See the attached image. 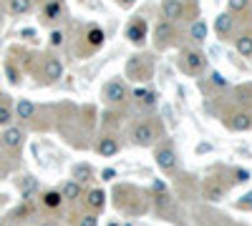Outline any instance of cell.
<instances>
[{
    "instance_id": "cell-1",
    "label": "cell",
    "mask_w": 252,
    "mask_h": 226,
    "mask_svg": "<svg viewBox=\"0 0 252 226\" xmlns=\"http://www.w3.org/2000/svg\"><path fill=\"white\" fill-rule=\"evenodd\" d=\"M161 133H164V128H161V123L154 118H141V121H136L134 126H131V131H129V138H131V143L134 146H139V149H149V146H154V143L161 138Z\"/></svg>"
},
{
    "instance_id": "cell-2",
    "label": "cell",
    "mask_w": 252,
    "mask_h": 226,
    "mask_svg": "<svg viewBox=\"0 0 252 226\" xmlns=\"http://www.w3.org/2000/svg\"><path fill=\"white\" fill-rule=\"evenodd\" d=\"M154 73V60L144 53H136L126 60V78L136 80V83H146Z\"/></svg>"
},
{
    "instance_id": "cell-3",
    "label": "cell",
    "mask_w": 252,
    "mask_h": 226,
    "mask_svg": "<svg viewBox=\"0 0 252 226\" xmlns=\"http://www.w3.org/2000/svg\"><path fill=\"white\" fill-rule=\"evenodd\" d=\"M179 68L187 75H199V73L207 71V55L202 50H197V48H187V50H182Z\"/></svg>"
},
{
    "instance_id": "cell-4",
    "label": "cell",
    "mask_w": 252,
    "mask_h": 226,
    "mask_svg": "<svg viewBox=\"0 0 252 226\" xmlns=\"http://www.w3.org/2000/svg\"><path fill=\"white\" fill-rule=\"evenodd\" d=\"M124 35H126V40H129L131 46H136V48H141L146 40H149V23L141 18V15H134L129 23H126V30H124Z\"/></svg>"
},
{
    "instance_id": "cell-5",
    "label": "cell",
    "mask_w": 252,
    "mask_h": 226,
    "mask_svg": "<svg viewBox=\"0 0 252 226\" xmlns=\"http://www.w3.org/2000/svg\"><path fill=\"white\" fill-rule=\"evenodd\" d=\"M154 48L157 50H166L169 46H174V40H177V25L169 23V20H159V23L154 25Z\"/></svg>"
},
{
    "instance_id": "cell-6",
    "label": "cell",
    "mask_w": 252,
    "mask_h": 226,
    "mask_svg": "<svg viewBox=\"0 0 252 226\" xmlns=\"http://www.w3.org/2000/svg\"><path fill=\"white\" fill-rule=\"evenodd\" d=\"M103 100H106L109 106H121V103H126V100H129V88H126L124 80H119V78L109 80V83L103 86Z\"/></svg>"
},
{
    "instance_id": "cell-7",
    "label": "cell",
    "mask_w": 252,
    "mask_h": 226,
    "mask_svg": "<svg viewBox=\"0 0 252 226\" xmlns=\"http://www.w3.org/2000/svg\"><path fill=\"white\" fill-rule=\"evenodd\" d=\"M154 161H157V166H159L164 174H172V171H177V166H179V156H177L174 146H157Z\"/></svg>"
},
{
    "instance_id": "cell-8",
    "label": "cell",
    "mask_w": 252,
    "mask_h": 226,
    "mask_svg": "<svg viewBox=\"0 0 252 226\" xmlns=\"http://www.w3.org/2000/svg\"><path fill=\"white\" fill-rule=\"evenodd\" d=\"M23 143H26V131L20 126H8L0 133V149H5V151H18Z\"/></svg>"
},
{
    "instance_id": "cell-9",
    "label": "cell",
    "mask_w": 252,
    "mask_h": 226,
    "mask_svg": "<svg viewBox=\"0 0 252 226\" xmlns=\"http://www.w3.org/2000/svg\"><path fill=\"white\" fill-rule=\"evenodd\" d=\"M40 78H43V83H58V80L63 78V63H61V58L46 55L43 58V66H40Z\"/></svg>"
},
{
    "instance_id": "cell-10",
    "label": "cell",
    "mask_w": 252,
    "mask_h": 226,
    "mask_svg": "<svg viewBox=\"0 0 252 226\" xmlns=\"http://www.w3.org/2000/svg\"><path fill=\"white\" fill-rule=\"evenodd\" d=\"M161 20H169V23H179L187 18V3L184 0H161Z\"/></svg>"
},
{
    "instance_id": "cell-11",
    "label": "cell",
    "mask_w": 252,
    "mask_h": 226,
    "mask_svg": "<svg viewBox=\"0 0 252 226\" xmlns=\"http://www.w3.org/2000/svg\"><path fill=\"white\" fill-rule=\"evenodd\" d=\"M224 126L229 131H235V133H245V131L252 128V113L250 111H232V113H227Z\"/></svg>"
},
{
    "instance_id": "cell-12",
    "label": "cell",
    "mask_w": 252,
    "mask_h": 226,
    "mask_svg": "<svg viewBox=\"0 0 252 226\" xmlns=\"http://www.w3.org/2000/svg\"><path fill=\"white\" fill-rule=\"evenodd\" d=\"M40 18H43L46 23H58V20L66 18V3H63V0H43Z\"/></svg>"
},
{
    "instance_id": "cell-13",
    "label": "cell",
    "mask_w": 252,
    "mask_h": 226,
    "mask_svg": "<svg viewBox=\"0 0 252 226\" xmlns=\"http://www.w3.org/2000/svg\"><path fill=\"white\" fill-rule=\"evenodd\" d=\"M83 43H86V53H96L106 43V33H103L101 25H86V30H83Z\"/></svg>"
},
{
    "instance_id": "cell-14",
    "label": "cell",
    "mask_w": 252,
    "mask_h": 226,
    "mask_svg": "<svg viewBox=\"0 0 252 226\" xmlns=\"http://www.w3.org/2000/svg\"><path fill=\"white\" fill-rule=\"evenodd\" d=\"M212 28H215V35L224 40V38H229V35L235 33V18L224 10V13L215 15V25H212Z\"/></svg>"
},
{
    "instance_id": "cell-15",
    "label": "cell",
    "mask_w": 252,
    "mask_h": 226,
    "mask_svg": "<svg viewBox=\"0 0 252 226\" xmlns=\"http://www.w3.org/2000/svg\"><path fill=\"white\" fill-rule=\"evenodd\" d=\"M121 151V143H119V138L116 136H101L98 138V143H96V153L98 156H103V158H111V156H116Z\"/></svg>"
},
{
    "instance_id": "cell-16",
    "label": "cell",
    "mask_w": 252,
    "mask_h": 226,
    "mask_svg": "<svg viewBox=\"0 0 252 226\" xmlns=\"http://www.w3.org/2000/svg\"><path fill=\"white\" fill-rule=\"evenodd\" d=\"M71 178L78 181L81 186H83V183H89V181H94V166H91V163H86V161L73 163V166H71Z\"/></svg>"
},
{
    "instance_id": "cell-17",
    "label": "cell",
    "mask_w": 252,
    "mask_h": 226,
    "mask_svg": "<svg viewBox=\"0 0 252 226\" xmlns=\"http://www.w3.org/2000/svg\"><path fill=\"white\" fill-rule=\"evenodd\" d=\"M58 191H61L63 201H78L83 194H86L81 183H78V181H73V178H68V181H66V183H63V186L58 189Z\"/></svg>"
},
{
    "instance_id": "cell-18",
    "label": "cell",
    "mask_w": 252,
    "mask_h": 226,
    "mask_svg": "<svg viewBox=\"0 0 252 226\" xmlns=\"http://www.w3.org/2000/svg\"><path fill=\"white\" fill-rule=\"evenodd\" d=\"M86 206H89L94 214H98L103 206H106V191H103V189H91V191H86Z\"/></svg>"
},
{
    "instance_id": "cell-19",
    "label": "cell",
    "mask_w": 252,
    "mask_h": 226,
    "mask_svg": "<svg viewBox=\"0 0 252 226\" xmlns=\"http://www.w3.org/2000/svg\"><path fill=\"white\" fill-rule=\"evenodd\" d=\"M35 113H38V108H35L33 100H28V98H20L15 103V118H20V121H33Z\"/></svg>"
},
{
    "instance_id": "cell-20",
    "label": "cell",
    "mask_w": 252,
    "mask_h": 226,
    "mask_svg": "<svg viewBox=\"0 0 252 226\" xmlns=\"http://www.w3.org/2000/svg\"><path fill=\"white\" fill-rule=\"evenodd\" d=\"M204 199L207 201H222L224 199V186H222L217 178H209L204 183Z\"/></svg>"
},
{
    "instance_id": "cell-21",
    "label": "cell",
    "mask_w": 252,
    "mask_h": 226,
    "mask_svg": "<svg viewBox=\"0 0 252 226\" xmlns=\"http://www.w3.org/2000/svg\"><path fill=\"white\" fill-rule=\"evenodd\" d=\"M235 50L242 55V58H252V33H240L235 38Z\"/></svg>"
},
{
    "instance_id": "cell-22",
    "label": "cell",
    "mask_w": 252,
    "mask_h": 226,
    "mask_svg": "<svg viewBox=\"0 0 252 226\" xmlns=\"http://www.w3.org/2000/svg\"><path fill=\"white\" fill-rule=\"evenodd\" d=\"M18 186H20V194H23V201H33V196H35V191H38V181L33 178V176H23L18 181Z\"/></svg>"
},
{
    "instance_id": "cell-23",
    "label": "cell",
    "mask_w": 252,
    "mask_h": 226,
    "mask_svg": "<svg viewBox=\"0 0 252 226\" xmlns=\"http://www.w3.org/2000/svg\"><path fill=\"white\" fill-rule=\"evenodd\" d=\"M209 35V25L204 23V20H194L192 25H189V38L194 40V43H204Z\"/></svg>"
},
{
    "instance_id": "cell-24",
    "label": "cell",
    "mask_w": 252,
    "mask_h": 226,
    "mask_svg": "<svg viewBox=\"0 0 252 226\" xmlns=\"http://www.w3.org/2000/svg\"><path fill=\"white\" fill-rule=\"evenodd\" d=\"M35 5V0H8V13L10 15H28Z\"/></svg>"
},
{
    "instance_id": "cell-25",
    "label": "cell",
    "mask_w": 252,
    "mask_h": 226,
    "mask_svg": "<svg viewBox=\"0 0 252 226\" xmlns=\"http://www.w3.org/2000/svg\"><path fill=\"white\" fill-rule=\"evenodd\" d=\"M13 118H15V113H13V108L8 103V96H0V126L3 128L13 126Z\"/></svg>"
},
{
    "instance_id": "cell-26",
    "label": "cell",
    "mask_w": 252,
    "mask_h": 226,
    "mask_svg": "<svg viewBox=\"0 0 252 226\" xmlns=\"http://www.w3.org/2000/svg\"><path fill=\"white\" fill-rule=\"evenodd\" d=\"M134 100L149 108V106L157 103V91H152V88H136V91H134Z\"/></svg>"
},
{
    "instance_id": "cell-27",
    "label": "cell",
    "mask_w": 252,
    "mask_h": 226,
    "mask_svg": "<svg viewBox=\"0 0 252 226\" xmlns=\"http://www.w3.org/2000/svg\"><path fill=\"white\" fill-rule=\"evenodd\" d=\"M40 199H43V206H46V209H58L61 203H63V196H61V191H56V189L46 191Z\"/></svg>"
},
{
    "instance_id": "cell-28",
    "label": "cell",
    "mask_w": 252,
    "mask_h": 226,
    "mask_svg": "<svg viewBox=\"0 0 252 226\" xmlns=\"http://www.w3.org/2000/svg\"><path fill=\"white\" fill-rule=\"evenodd\" d=\"M247 8H250V0H227V13H229V15L245 13Z\"/></svg>"
},
{
    "instance_id": "cell-29",
    "label": "cell",
    "mask_w": 252,
    "mask_h": 226,
    "mask_svg": "<svg viewBox=\"0 0 252 226\" xmlns=\"http://www.w3.org/2000/svg\"><path fill=\"white\" fill-rule=\"evenodd\" d=\"M48 43H51V48H61L63 43H66V33L63 30H51V35H48Z\"/></svg>"
},
{
    "instance_id": "cell-30",
    "label": "cell",
    "mask_w": 252,
    "mask_h": 226,
    "mask_svg": "<svg viewBox=\"0 0 252 226\" xmlns=\"http://www.w3.org/2000/svg\"><path fill=\"white\" fill-rule=\"evenodd\" d=\"M31 214H33V206H31L28 201H23V203H20V206H18L10 216H13V219H18V221H23V216H31Z\"/></svg>"
},
{
    "instance_id": "cell-31",
    "label": "cell",
    "mask_w": 252,
    "mask_h": 226,
    "mask_svg": "<svg viewBox=\"0 0 252 226\" xmlns=\"http://www.w3.org/2000/svg\"><path fill=\"white\" fill-rule=\"evenodd\" d=\"M78 226H98V216H96L94 211H89V214H83V216L78 219Z\"/></svg>"
},
{
    "instance_id": "cell-32",
    "label": "cell",
    "mask_w": 252,
    "mask_h": 226,
    "mask_svg": "<svg viewBox=\"0 0 252 226\" xmlns=\"http://www.w3.org/2000/svg\"><path fill=\"white\" fill-rule=\"evenodd\" d=\"M8 80H10L13 86L20 83V73H18V68L13 66V60H8Z\"/></svg>"
},
{
    "instance_id": "cell-33",
    "label": "cell",
    "mask_w": 252,
    "mask_h": 226,
    "mask_svg": "<svg viewBox=\"0 0 252 226\" xmlns=\"http://www.w3.org/2000/svg\"><path fill=\"white\" fill-rule=\"evenodd\" d=\"M101 178H103V181H114V178H116V169H103V171H101Z\"/></svg>"
},
{
    "instance_id": "cell-34",
    "label": "cell",
    "mask_w": 252,
    "mask_h": 226,
    "mask_svg": "<svg viewBox=\"0 0 252 226\" xmlns=\"http://www.w3.org/2000/svg\"><path fill=\"white\" fill-rule=\"evenodd\" d=\"M116 5L124 8V10H131V8L136 5V0H116Z\"/></svg>"
},
{
    "instance_id": "cell-35",
    "label": "cell",
    "mask_w": 252,
    "mask_h": 226,
    "mask_svg": "<svg viewBox=\"0 0 252 226\" xmlns=\"http://www.w3.org/2000/svg\"><path fill=\"white\" fill-rule=\"evenodd\" d=\"M209 78H212V83H217V86H227V80H224V75H222V73H217V71H215L212 75H209Z\"/></svg>"
},
{
    "instance_id": "cell-36",
    "label": "cell",
    "mask_w": 252,
    "mask_h": 226,
    "mask_svg": "<svg viewBox=\"0 0 252 226\" xmlns=\"http://www.w3.org/2000/svg\"><path fill=\"white\" fill-rule=\"evenodd\" d=\"M235 174H237V181H247V178H250V174H247L245 169H237Z\"/></svg>"
},
{
    "instance_id": "cell-37",
    "label": "cell",
    "mask_w": 252,
    "mask_h": 226,
    "mask_svg": "<svg viewBox=\"0 0 252 226\" xmlns=\"http://www.w3.org/2000/svg\"><path fill=\"white\" fill-rule=\"evenodd\" d=\"M20 35H23V38H28V40H33V38H35V30L26 28V30H20Z\"/></svg>"
},
{
    "instance_id": "cell-38",
    "label": "cell",
    "mask_w": 252,
    "mask_h": 226,
    "mask_svg": "<svg viewBox=\"0 0 252 226\" xmlns=\"http://www.w3.org/2000/svg\"><path fill=\"white\" fill-rule=\"evenodd\" d=\"M5 171H8V169L3 166V161H0V178H3V176H5Z\"/></svg>"
},
{
    "instance_id": "cell-39",
    "label": "cell",
    "mask_w": 252,
    "mask_h": 226,
    "mask_svg": "<svg viewBox=\"0 0 252 226\" xmlns=\"http://www.w3.org/2000/svg\"><path fill=\"white\" fill-rule=\"evenodd\" d=\"M43 226H56V224H53V221H46V224H43Z\"/></svg>"
},
{
    "instance_id": "cell-40",
    "label": "cell",
    "mask_w": 252,
    "mask_h": 226,
    "mask_svg": "<svg viewBox=\"0 0 252 226\" xmlns=\"http://www.w3.org/2000/svg\"><path fill=\"white\" fill-rule=\"evenodd\" d=\"M0 226H8V224H5V221H0Z\"/></svg>"
}]
</instances>
